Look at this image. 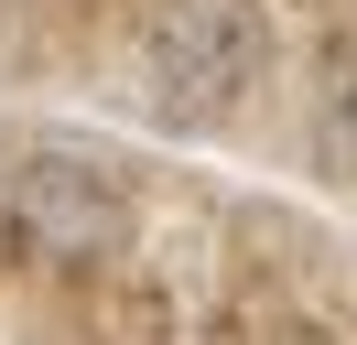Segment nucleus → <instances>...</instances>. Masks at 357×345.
<instances>
[{"mask_svg": "<svg viewBox=\"0 0 357 345\" xmlns=\"http://www.w3.org/2000/svg\"><path fill=\"white\" fill-rule=\"evenodd\" d=\"M314 172L325 184H357V43H335L325 86H314Z\"/></svg>", "mask_w": 357, "mask_h": 345, "instance_id": "7ed1b4c3", "label": "nucleus"}, {"mask_svg": "<svg viewBox=\"0 0 357 345\" xmlns=\"http://www.w3.org/2000/svg\"><path fill=\"white\" fill-rule=\"evenodd\" d=\"M11 216H22L44 248H66V259H98V248L130 237V194H119V172L98 162V151H66V141L11 162Z\"/></svg>", "mask_w": 357, "mask_h": 345, "instance_id": "f03ea898", "label": "nucleus"}, {"mask_svg": "<svg viewBox=\"0 0 357 345\" xmlns=\"http://www.w3.org/2000/svg\"><path fill=\"white\" fill-rule=\"evenodd\" d=\"M260 65H271L260 0H162L141 33V108L162 129H217L260 86Z\"/></svg>", "mask_w": 357, "mask_h": 345, "instance_id": "f257e3e1", "label": "nucleus"}]
</instances>
